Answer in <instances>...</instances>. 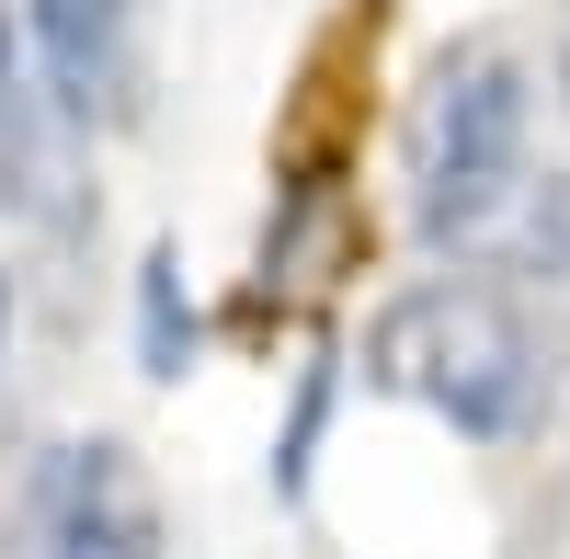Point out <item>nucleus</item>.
<instances>
[{
	"instance_id": "nucleus-1",
	"label": "nucleus",
	"mask_w": 570,
	"mask_h": 559,
	"mask_svg": "<svg viewBox=\"0 0 570 559\" xmlns=\"http://www.w3.org/2000/svg\"><path fill=\"white\" fill-rule=\"evenodd\" d=\"M365 365H376V389L422 400L434 423L480 434V445L525 434V423H537V389H548V343H537L525 297H513V286H480V274H434V286L389 297Z\"/></svg>"
},
{
	"instance_id": "nucleus-2",
	"label": "nucleus",
	"mask_w": 570,
	"mask_h": 559,
	"mask_svg": "<svg viewBox=\"0 0 570 559\" xmlns=\"http://www.w3.org/2000/svg\"><path fill=\"white\" fill-rule=\"evenodd\" d=\"M525 69L513 58H456L434 80V104L411 126V217L434 252L502 241L513 195H525Z\"/></svg>"
},
{
	"instance_id": "nucleus-3",
	"label": "nucleus",
	"mask_w": 570,
	"mask_h": 559,
	"mask_svg": "<svg viewBox=\"0 0 570 559\" xmlns=\"http://www.w3.org/2000/svg\"><path fill=\"white\" fill-rule=\"evenodd\" d=\"M12 559H149V491L115 445H46L23 480Z\"/></svg>"
},
{
	"instance_id": "nucleus-4",
	"label": "nucleus",
	"mask_w": 570,
	"mask_h": 559,
	"mask_svg": "<svg viewBox=\"0 0 570 559\" xmlns=\"http://www.w3.org/2000/svg\"><path fill=\"white\" fill-rule=\"evenodd\" d=\"M0 217H69V104L46 91L12 12H0Z\"/></svg>"
},
{
	"instance_id": "nucleus-5",
	"label": "nucleus",
	"mask_w": 570,
	"mask_h": 559,
	"mask_svg": "<svg viewBox=\"0 0 570 559\" xmlns=\"http://www.w3.org/2000/svg\"><path fill=\"white\" fill-rule=\"evenodd\" d=\"M23 46L69 104V126H91L126 91V0H23Z\"/></svg>"
},
{
	"instance_id": "nucleus-6",
	"label": "nucleus",
	"mask_w": 570,
	"mask_h": 559,
	"mask_svg": "<svg viewBox=\"0 0 570 559\" xmlns=\"http://www.w3.org/2000/svg\"><path fill=\"white\" fill-rule=\"evenodd\" d=\"M502 274H513V297H525L548 332H570V171H548V183H525L513 195V217H502Z\"/></svg>"
},
{
	"instance_id": "nucleus-7",
	"label": "nucleus",
	"mask_w": 570,
	"mask_h": 559,
	"mask_svg": "<svg viewBox=\"0 0 570 559\" xmlns=\"http://www.w3.org/2000/svg\"><path fill=\"white\" fill-rule=\"evenodd\" d=\"M559 104H570V23H559Z\"/></svg>"
},
{
	"instance_id": "nucleus-8",
	"label": "nucleus",
	"mask_w": 570,
	"mask_h": 559,
	"mask_svg": "<svg viewBox=\"0 0 570 559\" xmlns=\"http://www.w3.org/2000/svg\"><path fill=\"white\" fill-rule=\"evenodd\" d=\"M0 343H12V286H0Z\"/></svg>"
}]
</instances>
